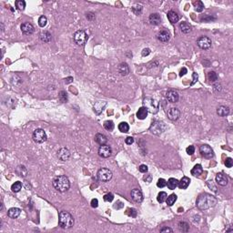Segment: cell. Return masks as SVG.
Returning a JSON list of instances; mask_svg holds the SVG:
<instances>
[{"mask_svg": "<svg viewBox=\"0 0 233 233\" xmlns=\"http://www.w3.org/2000/svg\"><path fill=\"white\" fill-rule=\"evenodd\" d=\"M218 201L217 198L210 194L204 193L202 195H201L198 199H197V207L201 210H205L208 209H210L212 207H214L217 204Z\"/></svg>", "mask_w": 233, "mask_h": 233, "instance_id": "1", "label": "cell"}, {"mask_svg": "<svg viewBox=\"0 0 233 233\" xmlns=\"http://www.w3.org/2000/svg\"><path fill=\"white\" fill-rule=\"evenodd\" d=\"M52 184H53V187L55 188V189L61 193L66 192L70 188V181H69V178L64 175L56 177L53 179Z\"/></svg>", "mask_w": 233, "mask_h": 233, "instance_id": "2", "label": "cell"}, {"mask_svg": "<svg viewBox=\"0 0 233 233\" xmlns=\"http://www.w3.org/2000/svg\"><path fill=\"white\" fill-rule=\"evenodd\" d=\"M58 225L64 229H69L74 226L73 216L66 210H62L58 214Z\"/></svg>", "mask_w": 233, "mask_h": 233, "instance_id": "3", "label": "cell"}, {"mask_svg": "<svg viewBox=\"0 0 233 233\" xmlns=\"http://www.w3.org/2000/svg\"><path fill=\"white\" fill-rule=\"evenodd\" d=\"M143 107L151 114H157L159 110V104L156 99L147 97L143 100Z\"/></svg>", "mask_w": 233, "mask_h": 233, "instance_id": "4", "label": "cell"}, {"mask_svg": "<svg viewBox=\"0 0 233 233\" xmlns=\"http://www.w3.org/2000/svg\"><path fill=\"white\" fill-rule=\"evenodd\" d=\"M87 38H88V36H87V34L84 30H78V31H76L74 36H73L74 42L78 46L85 45L86 42L87 41Z\"/></svg>", "mask_w": 233, "mask_h": 233, "instance_id": "5", "label": "cell"}, {"mask_svg": "<svg viewBox=\"0 0 233 233\" xmlns=\"http://www.w3.org/2000/svg\"><path fill=\"white\" fill-rule=\"evenodd\" d=\"M33 140H34L36 143L38 144H41V143H44L47 139H48V136H47V133L44 129L42 128H37L34 132H33Z\"/></svg>", "mask_w": 233, "mask_h": 233, "instance_id": "6", "label": "cell"}, {"mask_svg": "<svg viewBox=\"0 0 233 233\" xmlns=\"http://www.w3.org/2000/svg\"><path fill=\"white\" fill-rule=\"evenodd\" d=\"M112 171L109 169L102 168L97 171V179L102 182H108L112 179Z\"/></svg>", "mask_w": 233, "mask_h": 233, "instance_id": "7", "label": "cell"}, {"mask_svg": "<svg viewBox=\"0 0 233 233\" xmlns=\"http://www.w3.org/2000/svg\"><path fill=\"white\" fill-rule=\"evenodd\" d=\"M166 128H167V126L165 125L164 122L155 121L154 123H152V125L150 127V131L153 133V134L159 135L166 130Z\"/></svg>", "mask_w": 233, "mask_h": 233, "instance_id": "8", "label": "cell"}, {"mask_svg": "<svg viewBox=\"0 0 233 233\" xmlns=\"http://www.w3.org/2000/svg\"><path fill=\"white\" fill-rule=\"evenodd\" d=\"M197 45L199 48H201L203 50H207L209 48H211V45H212V42H211V39L208 37H205V36H202L201 38H198V40H197Z\"/></svg>", "mask_w": 233, "mask_h": 233, "instance_id": "9", "label": "cell"}, {"mask_svg": "<svg viewBox=\"0 0 233 233\" xmlns=\"http://www.w3.org/2000/svg\"><path fill=\"white\" fill-rule=\"evenodd\" d=\"M199 151H201V155L207 158H213L214 156V152H213V149L207 144H204L202 146H201V148H199Z\"/></svg>", "mask_w": 233, "mask_h": 233, "instance_id": "10", "label": "cell"}, {"mask_svg": "<svg viewBox=\"0 0 233 233\" xmlns=\"http://www.w3.org/2000/svg\"><path fill=\"white\" fill-rule=\"evenodd\" d=\"M130 196H131V198L135 202L137 203H141L143 201V194L141 192L140 189H134L131 190V193H130Z\"/></svg>", "mask_w": 233, "mask_h": 233, "instance_id": "11", "label": "cell"}, {"mask_svg": "<svg viewBox=\"0 0 233 233\" xmlns=\"http://www.w3.org/2000/svg\"><path fill=\"white\" fill-rule=\"evenodd\" d=\"M111 153H112V149L109 145H102L98 149V155L101 158H107L111 156Z\"/></svg>", "mask_w": 233, "mask_h": 233, "instance_id": "12", "label": "cell"}, {"mask_svg": "<svg viewBox=\"0 0 233 233\" xmlns=\"http://www.w3.org/2000/svg\"><path fill=\"white\" fill-rule=\"evenodd\" d=\"M20 28H21V32L26 36L32 35L33 33H34V31H35V28H34V26H33V25L28 23V22L23 23L20 26Z\"/></svg>", "mask_w": 233, "mask_h": 233, "instance_id": "13", "label": "cell"}, {"mask_svg": "<svg viewBox=\"0 0 233 233\" xmlns=\"http://www.w3.org/2000/svg\"><path fill=\"white\" fill-rule=\"evenodd\" d=\"M70 151L66 149V148H61L58 149L57 151V158L61 160V161H66L70 158Z\"/></svg>", "mask_w": 233, "mask_h": 233, "instance_id": "14", "label": "cell"}, {"mask_svg": "<svg viewBox=\"0 0 233 233\" xmlns=\"http://www.w3.org/2000/svg\"><path fill=\"white\" fill-rule=\"evenodd\" d=\"M157 38H158V39L160 42L166 43V42H168L170 40V32L169 30H166V29L160 30L158 33Z\"/></svg>", "mask_w": 233, "mask_h": 233, "instance_id": "15", "label": "cell"}, {"mask_svg": "<svg viewBox=\"0 0 233 233\" xmlns=\"http://www.w3.org/2000/svg\"><path fill=\"white\" fill-rule=\"evenodd\" d=\"M166 97H167L168 101L170 103H177L179 99V93L175 90H169L166 93Z\"/></svg>", "mask_w": 233, "mask_h": 233, "instance_id": "16", "label": "cell"}, {"mask_svg": "<svg viewBox=\"0 0 233 233\" xmlns=\"http://www.w3.org/2000/svg\"><path fill=\"white\" fill-rule=\"evenodd\" d=\"M168 118L169 119L172 120V121H175V120H178L180 117V111L179 109L177 108H171L168 110Z\"/></svg>", "mask_w": 233, "mask_h": 233, "instance_id": "17", "label": "cell"}, {"mask_svg": "<svg viewBox=\"0 0 233 233\" xmlns=\"http://www.w3.org/2000/svg\"><path fill=\"white\" fill-rule=\"evenodd\" d=\"M149 21L150 25L158 26L161 23V17L158 13H152L149 17Z\"/></svg>", "mask_w": 233, "mask_h": 233, "instance_id": "18", "label": "cell"}, {"mask_svg": "<svg viewBox=\"0 0 233 233\" xmlns=\"http://www.w3.org/2000/svg\"><path fill=\"white\" fill-rule=\"evenodd\" d=\"M95 141L100 146L106 145L108 142V138H107V136L102 134V133H97V134H96V136H95Z\"/></svg>", "mask_w": 233, "mask_h": 233, "instance_id": "19", "label": "cell"}, {"mask_svg": "<svg viewBox=\"0 0 233 233\" xmlns=\"http://www.w3.org/2000/svg\"><path fill=\"white\" fill-rule=\"evenodd\" d=\"M216 182L219 186L224 187V186H226L228 184V178L223 173H218L216 175Z\"/></svg>", "mask_w": 233, "mask_h": 233, "instance_id": "20", "label": "cell"}, {"mask_svg": "<svg viewBox=\"0 0 233 233\" xmlns=\"http://www.w3.org/2000/svg\"><path fill=\"white\" fill-rule=\"evenodd\" d=\"M107 106V102L106 101H98L95 104L94 106V111L96 114L99 115L104 109V108Z\"/></svg>", "mask_w": 233, "mask_h": 233, "instance_id": "21", "label": "cell"}, {"mask_svg": "<svg viewBox=\"0 0 233 233\" xmlns=\"http://www.w3.org/2000/svg\"><path fill=\"white\" fill-rule=\"evenodd\" d=\"M118 70V72L120 73L121 76H127L129 73V68H128L127 64L125 63V62H122V63L119 64Z\"/></svg>", "mask_w": 233, "mask_h": 233, "instance_id": "22", "label": "cell"}, {"mask_svg": "<svg viewBox=\"0 0 233 233\" xmlns=\"http://www.w3.org/2000/svg\"><path fill=\"white\" fill-rule=\"evenodd\" d=\"M21 214V210L19 208H11L8 210V216L11 219H17Z\"/></svg>", "mask_w": 233, "mask_h": 233, "instance_id": "23", "label": "cell"}, {"mask_svg": "<svg viewBox=\"0 0 233 233\" xmlns=\"http://www.w3.org/2000/svg\"><path fill=\"white\" fill-rule=\"evenodd\" d=\"M203 172V169H202V166L201 164H197L195 165L193 169L191 170L190 173L191 175H193L194 177H199Z\"/></svg>", "mask_w": 233, "mask_h": 233, "instance_id": "24", "label": "cell"}, {"mask_svg": "<svg viewBox=\"0 0 233 233\" xmlns=\"http://www.w3.org/2000/svg\"><path fill=\"white\" fill-rule=\"evenodd\" d=\"M217 114L219 117H226L229 114V108L227 106H219L217 109Z\"/></svg>", "mask_w": 233, "mask_h": 233, "instance_id": "25", "label": "cell"}, {"mask_svg": "<svg viewBox=\"0 0 233 233\" xmlns=\"http://www.w3.org/2000/svg\"><path fill=\"white\" fill-rule=\"evenodd\" d=\"M39 38L44 43H49L52 39V37L48 31H42L39 35Z\"/></svg>", "mask_w": 233, "mask_h": 233, "instance_id": "26", "label": "cell"}, {"mask_svg": "<svg viewBox=\"0 0 233 233\" xmlns=\"http://www.w3.org/2000/svg\"><path fill=\"white\" fill-rule=\"evenodd\" d=\"M167 16H168L169 21H170L171 24H176V23L179 22V15H178L175 11H170Z\"/></svg>", "mask_w": 233, "mask_h": 233, "instance_id": "27", "label": "cell"}, {"mask_svg": "<svg viewBox=\"0 0 233 233\" xmlns=\"http://www.w3.org/2000/svg\"><path fill=\"white\" fill-rule=\"evenodd\" d=\"M189 183H190V179L188 177H183L179 181V188L180 189H186L189 186Z\"/></svg>", "mask_w": 233, "mask_h": 233, "instance_id": "28", "label": "cell"}, {"mask_svg": "<svg viewBox=\"0 0 233 233\" xmlns=\"http://www.w3.org/2000/svg\"><path fill=\"white\" fill-rule=\"evenodd\" d=\"M179 27L184 34H189V33L191 32V29H192V26L188 22H181L179 24Z\"/></svg>", "mask_w": 233, "mask_h": 233, "instance_id": "29", "label": "cell"}, {"mask_svg": "<svg viewBox=\"0 0 233 233\" xmlns=\"http://www.w3.org/2000/svg\"><path fill=\"white\" fill-rule=\"evenodd\" d=\"M148 113H149L148 110L144 107H141L137 111V118L139 119H145L148 117Z\"/></svg>", "mask_w": 233, "mask_h": 233, "instance_id": "30", "label": "cell"}, {"mask_svg": "<svg viewBox=\"0 0 233 233\" xmlns=\"http://www.w3.org/2000/svg\"><path fill=\"white\" fill-rule=\"evenodd\" d=\"M178 185H179V180H178L177 179H175V178H170V179L168 180V182H167L168 188H169L170 189H171V190L175 189L178 187Z\"/></svg>", "mask_w": 233, "mask_h": 233, "instance_id": "31", "label": "cell"}, {"mask_svg": "<svg viewBox=\"0 0 233 233\" xmlns=\"http://www.w3.org/2000/svg\"><path fill=\"white\" fill-rule=\"evenodd\" d=\"M193 5H194V9H195V11H197V12H198V13H201V12H202L203 11V9H204V4L201 2V1H195L194 3H193Z\"/></svg>", "mask_w": 233, "mask_h": 233, "instance_id": "32", "label": "cell"}, {"mask_svg": "<svg viewBox=\"0 0 233 233\" xmlns=\"http://www.w3.org/2000/svg\"><path fill=\"white\" fill-rule=\"evenodd\" d=\"M177 198H178V197H177L176 194H171V195H170V196L167 198V199H166L167 205H168V206H172L173 204H175V202H176V201H177Z\"/></svg>", "mask_w": 233, "mask_h": 233, "instance_id": "33", "label": "cell"}, {"mask_svg": "<svg viewBox=\"0 0 233 233\" xmlns=\"http://www.w3.org/2000/svg\"><path fill=\"white\" fill-rule=\"evenodd\" d=\"M17 173L20 176V177H26L27 175V170L26 169L25 166H18L17 168Z\"/></svg>", "mask_w": 233, "mask_h": 233, "instance_id": "34", "label": "cell"}, {"mask_svg": "<svg viewBox=\"0 0 233 233\" xmlns=\"http://www.w3.org/2000/svg\"><path fill=\"white\" fill-rule=\"evenodd\" d=\"M131 9H132V12L134 13L135 15L139 16V15H141V13H142L143 8H142V6H141V5H139V4H136V5L133 6V8H132Z\"/></svg>", "mask_w": 233, "mask_h": 233, "instance_id": "35", "label": "cell"}, {"mask_svg": "<svg viewBox=\"0 0 233 233\" xmlns=\"http://www.w3.org/2000/svg\"><path fill=\"white\" fill-rule=\"evenodd\" d=\"M15 6H16V8L19 11H23L26 8V2L24 1V0H17V1L15 2Z\"/></svg>", "mask_w": 233, "mask_h": 233, "instance_id": "36", "label": "cell"}, {"mask_svg": "<svg viewBox=\"0 0 233 233\" xmlns=\"http://www.w3.org/2000/svg\"><path fill=\"white\" fill-rule=\"evenodd\" d=\"M167 198H168L167 193L164 192V191H161V192L158 193V197H157V199H158V201L159 203H163V202L166 201Z\"/></svg>", "mask_w": 233, "mask_h": 233, "instance_id": "37", "label": "cell"}, {"mask_svg": "<svg viewBox=\"0 0 233 233\" xmlns=\"http://www.w3.org/2000/svg\"><path fill=\"white\" fill-rule=\"evenodd\" d=\"M179 229L182 232H187L189 229V225L185 221H180L179 223Z\"/></svg>", "mask_w": 233, "mask_h": 233, "instance_id": "38", "label": "cell"}, {"mask_svg": "<svg viewBox=\"0 0 233 233\" xmlns=\"http://www.w3.org/2000/svg\"><path fill=\"white\" fill-rule=\"evenodd\" d=\"M114 127H115V125L112 120H107L104 122V127L108 131H112L114 129Z\"/></svg>", "mask_w": 233, "mask_h": 233, "instance_id": "39", "label": "cell"}, {"mask_svg": "<svg viewBox=\"0 0 233 233\" xmlns=\"http://www.w3.org/2000/svg\"><path fill=\"white\" fill-rule=\"evenodd\" d=\"M118 129H119V131H121L123 133H127L129 130V126L127 122H121L118 125Z\"/></svg>", "mask_w": 233, "mask_h": 233, "instance_id": "40", "label": "cell"}, {"mask_svg": "<svg viewBox=\"0 0 233 233\" xmlns=\"http://www.w3.org/2000/svg\"><path fill=\"white\" fill-rule=\"evenodd\" d=\"M22 189V183L20 181H17L15 182L12 186H11V189L13 192L17 193V192H19Z\"/></svg>", "mask_w": 233, "mask_h": 233, "instance_id": "41", "label": "cell"}, {"mask_svg": "<svg viewBox=\"0 0 233 233\" xmlns=\"http://www.w3.org/2000/svg\"><path fill=\"white\" fill-rule=\"evenodd\" d=\"M208 79L210 82H215L218 80V75L215 71H210L208 73Z\"/></svg>", "mask_w": 233, "mask_h": 233, "instance_id": "42", "label": "cell"}, {"mask_svg": "<svg viewBox=\"0 0 233 233\" xmlns=\"http://www.w3.org/2000/svg\"><path fill=\"white\" fill-rule=\"evenodd\" d=\"M48 24V18L45 16H41L38 18V25L40 27H45Z\"/></svg>", "mask_w": 233, "mask_h": 233, "instance_id": "43", "label": "cell"}, {"mask_svg": "<svg viewBox=\"0 0 233 233\" xmlns=\"http://www.w3.org/2000/svg\"><path fill=\"white\" fill-rule=\"evenodd\" d=\"M103 198H104V201H105L106 202H111L113 199H114V195H113L112 193H108V194H106V195L103 197Z\"/></svg>", "mask_w": 233, "mask_h": 233, "instance_id": "44", "label": "cell"}, {"mask_svg": "<svg viewBox=\"0 0 233 233\" xmlns=\"http://www.w3.org/2000/svg\"><path fill=\"white\" fill-rule=\"evenodd\" d=\"M157 186H158V188L162 189V188H164V187L167 186V181H166L164 179H159L158 180V182H157Z\"/></svg>", "mask_w": 233, "mask_h": 233, "instance_id": "45", "label": "cell"}, {"mask_svg": "<svg viewBox=\"0 0 233 233\" xmlns=\"http://www.w3.org/2000/svg\"><path fill=\"white\" fill-rule=\"evenodd\" d=\"M224 163H225V166L227 168H231L233 166V160H232L231 158H227Z\"/></svg>", "mask_w": 233, "mask_h": 233, "instance_id": "46", "label": "cell"}, {"mask_svg": "<svg viewBox=\"0 0 233 233\" xmlns=\"http://www.w3.org/2000/svg\"><path fill=\"white\" fill-rule=\"evenodd\" d=\"M59 97H60L62 102H66V100H68V98H66V93L65 91H61L59 93Z\"/></svg>", "mask_w": 233, "mask_h": 233, "instance_id": "47", "label": "cell"}, {"mask_svg": "<svg viewBox=\"0 0 233 233\" xmlns=\"http://www.w3.org/2000/svg\"><path fill=\"white\" fill-rule=\"evenodd\" d=\"M139 171H140L141 173H147L148 170H149L147 165H140L139 168Z\"/></svg>", "mask_w": 233, "mask_h": 233, "instance_id": "48", "label": "cell"}, {"mask_svg": "<svg viewBox=\"0 0 233 233\" xmlns=\"http://www.w3.org/2000/svg\"><path fill=\"white\" fill-rule=\"evenodd\" d=\"M186 152H187L189 155H193L194 152H195V148H194V146H189V147L186 149Z\"/></svg>", "mask_w": 233, "mask_h": 233, "instance_id": "49", "label": "cell"}, {"mask_svg": "<svg viewBox=\"0 0 233 233\" xmlns=\"http://www.w3.org/2000/svg\"><path fill=\"white\" fill-rule=\"evenodd\" d=\"M125 143L127 145H131L134 143V139H133L132 137H127L126 139H125Z\"/></svg>", "mask_w": 233, "mask_h": 233, "instance_id": "50", "label": "cell"}, {"mask_svg": "<svg viewBox=\"0 0 233 233\" xmlns=\"http://www.w3.org/2000/svg\"><path fill=\"white\" fill-rule=\"evenodd\" d=\"M127 211H129L128 215L131 216V217H136L137 216V210L135 209H129V210H127Z\"/></svg>", "mask_w": 233, "mask_h": 233, "instance_id": "51", "label": "cell"}, {"mask_svg": "<svg viewBox=\"0 0 233 233\" xmlns=\"http://www.w3.org/2000/svg\"><path fill=\"white\" fill-rule=\"evenodd\" d=\"M91 207L92 208H94V209H96V208H97V206H98V201L97 198H93L92 201H91Z\"/></svg>", "mask_w": 233, "mask_h": 233, "instance_id": "52", "label": "cell"}, {"mask_svg": "<svg viewBox=\"0 0 233 233\" xmlns=\"http://www.w3.org/2000/svg\"><path fill=\"white\" fill-rule=\"evenodd\" d=\"M149 54H150V49L149 48H144L142 50V53H141L142 57H148Z\"/></svg>", "mask_w": 233, "mask_h": 233, "instance_id": "53", "label": "cell"}, {"mask_svg": "<svg viewBox=\"0 0 233 233\" xmlns=\"http://www.w3.org/2000/svg\"><path fill=\"white\" fill-rule=\"evenodd\" d=\"M160 232H162V233H164V232H173V229L170 228H168V227H163L160 229Z\"/></svg>", "mask_w": 233, "mask_h": 233, "instance_id": "54", "label": "cell"}, {"mask_svg": "<svg viewBox=\"0 0 233 233\" xmlns=\"http://www.w3.org/2000/svg\"><path fill=\"white\" fill-rule=\"evenodd\" d=\"M114 208H115V209H117V210L123 208V204H122V202H121V201H118V202H116V204L114 205Z\"/></svg>", "mask_w": 233, "mask_h": 233, "instance_id": "55", "label": "cell"}, {"mask_svg": "<svg viewBox=\"0 0 233 233\" xmlns=\"http://www.w3.org/2000/svg\"><path fill=\"white\" fill-rule=\"evenodd\" d=\"M192 77H193V81H192V82H191V84H190L191 86H192V85H194V83L198 80V74H197V73H193V74H192Z\"/></svg>", "mask_w": 233, "mask_h": 233, "instance_id": "56", "label": "cell"}, {"mask_svg": "<svg viewBox=\"0 0 233 233\" xmlns=\"http://www.w3.org/2000/svg\"><path fill=\"white\" fill-rule=\"evenodd\" d=\"M86 17H87V18L88 20H93V19L95 18V15L92 14V13H87Z\"/></svg>", "mask_w": 233, "mask_h": 233, "instance_id": "57", "label": "cell"}, {"mask_svg": "<svg viewBox=\"0 0 233 233\" xmlns=\"http://www.w3.org/2000/svg\"><path fill=\"white\" fill-rule=\"evenodd\" d=\"M187 72H188V70H187V69L186 68H183L181 70H180V73H179V76L180 77H183L184 75H186L187 74Z\"/></svg>", "mask_w": 233, "mask_h": 233, "instance_id": "58", "label": "cell"}, {"mask_svg": "<svg viewBox=\"0 0 233 233\" xmlns=\"http://www.w3.org/2000/svg\"><path fill=\"white\" fill-rule=\"evenodd\" d=\"M72 81H73V78H72V77H69V78H66L65 79V83H66V84L71 83Z\"/></svg>", "mask_w": 233, "mask_h": 233, "instance_id": "59", "label": "cell"}]
</instances>
